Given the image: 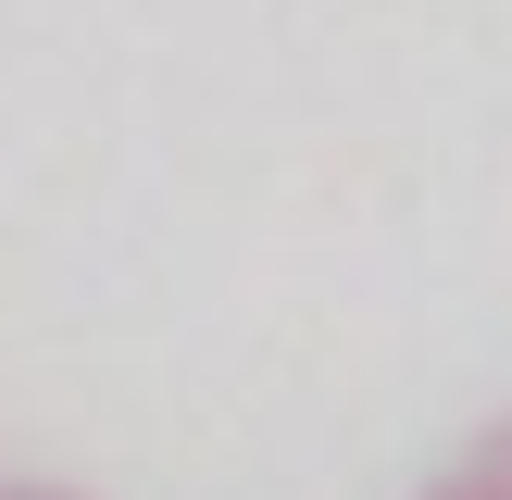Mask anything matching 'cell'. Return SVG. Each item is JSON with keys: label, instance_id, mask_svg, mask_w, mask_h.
Returning <instances> with one entry per match:
<instances>
[{"label": "cell", "instance_id": "cell-1", "mask_svg": "<svg viewBox=\"0 0 512 500\" xmlns=\"http://www.w3.org/2000/svg\"><path fill=\"white\" fill-rule=\"evenodd\" d=\"M425 500H512V425H500L488 450H475L463 475H438V488H425Z\"/></svg>", "mask_w": 512, "mask_h": 500}, {"label": "cell", "instance_id": "cell-2", "mask_svg": "<svg viewBox=\"0 0 512 500\" xmlns=\"http://www.w3.org/2000/svg\"><path fill=\"white\" fill-rule=\"evenodd\" d=\"M0 500H75V488H38V475H0Z\"/></svg>", "mask_w": 512, "mask_h": 500}]
</instances>
